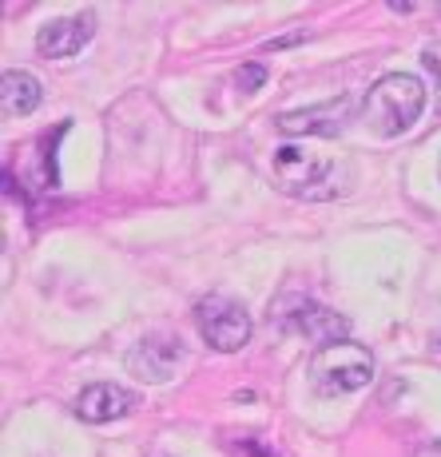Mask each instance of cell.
<instances>
[{
  "mask_svg": "<svg viewBox=\"0 0 441 457\" xmlns=\"http://www.w3.org/2000/svg\"><path fill=\"white\" fill-rule=\"evenodd\" d=\"M92 37H96V16L80 12V16H64V21L44 24L37 37V48H40V56H48V60H68L80 48H87Z\"/></svg>",
  "mask_w": 441,
  "mask_h": 457,
  "instance_id": "8",
  "label": "cell"
},
{
  "mask_svg": "<svg viewBox=\"0 0 441 457\" xmlns=\"http://www.w3.org/2000/svg\"><path fill=\"white\" fill-rule=\"evenodd\" d=\"M275 322L282 330L319 342V346L346 338V330H350V322L342 319V314H334L330 306L314 303V298H303V295H282L275 303Z\"/></svg>",
  "mask_w": 441,
  "mask_h": 457,
  "instance_id": "3",
  "label": "cell"
},
{
  "mask_svg": "<svg viewBox=\"0 0 441 457\" xmlns=\"http://www.w3.org/2000/svg\"><path fill=\"white\" fill-rule=\"evenodd\" d=\"M262 80H267V68L262 64H246V68H239V92H254Z\"/></svg>",
  "mask_w": 441,
  "mask_h": 457,
  "instance_id": "12",
  "label": "cell"
},
{
  "mask_svg": "<svg viewBox=\"0 0 441 457\" xmlns=\"http://www.w3.org/2000/svg\"><path fill=\"white\" fill-rule=\"evenodd\" d=\"M196 322H199V334L207 338V346L223 350V354L243 350L246 338H251V314H246V306L223 295L203 298L196 306Z\"/></svg>",
  "mask_w": 441,
  "mask_h": 457,
  "instance_id": "4",
  "label": "cell"
},
{
  "mask_svg": "<svg viewBox=\"0 0 441 457\" xmlns=\"http://www.w3.org/2000/svg\"><path fill=\"white\" fill-rule=\"evenodd\" d=\"M437 346H441V334H437Z\"/></svg>",
  "mask_w": 441,
  "mask_h": 457,
  "instance_id": "13",
  "label": "cell"
},
{
  "mask_svg": "<svg viewBox=\"0 0 441 457\" xmlns=\"http://www.w3.org/2000/svg\"><path fill=\"white\" fill-rule=\"evenodd\" d=\"M354 120H362V96L346 92L338 100L314 104V108H303V112H282L279 128L287 136H342L346 124H354Z\"/></svg>",
  "mask_w": 441,
  "mask_h": 457,
  "instance_id": "5",
  "label": "cell"
},
{
  "mask_svg": "<svg viewBox=\"0 0 441 457\" xmlns=\"http://www.w3.org/2000/svg\"><path fill=\"white\" fill-rule=\"evenodd\" d=\"M426 108V84L410 72H390L382 76L362 100V124L374 136H402Z\"/></svg>",
  "mask_w": 441,
  "mask_h": 457,
  "instance_id": "1",
  "label": "cell"
},
{
  "mask_svg": "<svg viewBox=\"0 0 441 457\" xmlns=\"http://www.w3.org/2000/svg\"><path fill=\"white\" fill-rule=\"evenodd\" d=\"M370 378H374V354L350 338L326 342V346H319L311 358V382L319 394H326V398L354 394L370 382Z\"/></svg>",
  "mask_w": 441,
  "mask_h": 457,
  "instance_id": "2",
  "label": "cell"
},
{
  "mask_svg": "<svg viewBox=\"0 0 441 457\" xmlns=\"http://www.w3.org/2000/svg\"><path fill=\"white\" fill-rule=\"evenodd\" d=\"M44 100V87L32 72H4V80H0V108H4V116H29V112H37Z\"/></svg>",
  "mask_w": 441,
  "mask_h": 457,
  "instance_id": "10",
  "label": "cell"
},
{
  "mask_svg": "<svg viewBox=\"0 0 441 457\" xmlns=\"http://www.w3.org/2000/svg\"><path fill=\"white\" fill-rule=\"evenodd\" d=\"M275 179L282 191H290V195H319L314 187H326V179H330L334 163L326 160V155L311 152V147L303 144H282L275 152Z\"/></svg>",
  "mask_w": 441,
  "mask_h": 457,
  "instance_id": "6",
  "label": "cell"
},
{
  "mask_svg": "<svg viewBox=\"0 0 441 457\" xmlns=\"http://www.w3.org/2000/svg\"><path fill=\"white\" fill-rule=\"evenodd\" d=\"M183 362V346L179 338H163V334H152V338L136 342L128 354V370L139 378V382H171V374L179 370Z\"/></svg>",
  "mask_w": 441,
  "mask_h": 457,
  "instance_id": "7",
  "label": "cell"
},
{
  "mask_svg": "<svg viewBox=\"0 0 441 457\" xmlns=\"http://www.w3.org/2000/svg\"><path fill=\"white\" fill-rule=\"evenodd\" d=\"M421 64H426L429 76H434V84H437V108H441V44H429V48L421 52Z\"/></svg>",
  "mask_w": 441,
  "mask_h": 457,
  "instance_id": "11",
  "label": "cell"
},
{
  "mask_svg": "<svg viewBox=\"0 0 441 457\" xmlns=\"http://www.w3.org/2000/svg\"><path fill=\"white\" fill-rule=\"evenodd\" d=\"M136 406H139V394L123 390V386H116V382H96V386H87L80 398H76V418L100 426V421L131 414Z\"/></svg>",
  "mask_w": 441,
  "mask_h": 457,
  "instance_id": "9",
  "label": "cell"
}]
</instances>
